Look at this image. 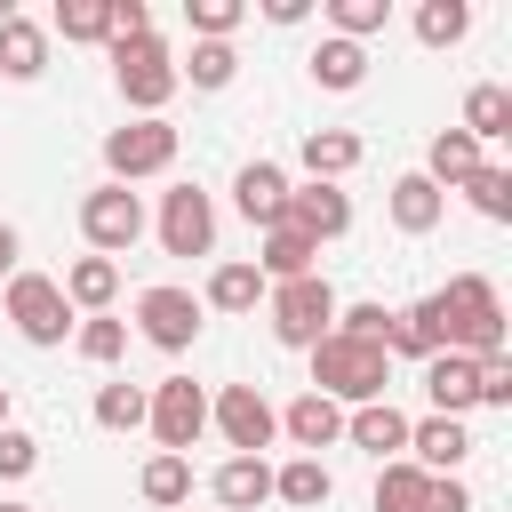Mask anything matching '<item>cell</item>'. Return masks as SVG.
Masks as SVG:
<instances>
[{"label": "cell", "instance_id": "6da1fadb", "mask_svg": "<svg viewBox=\"0 0 512 512\" xmlns=\"http://www.w3.org/2000/svg\"><path fill=\"white\" fill-rule=\"evenodd\" d=\"M312 392L336 400V408H368V400H392V352L384 344H360V336H320L312 344Z\"/></svg>", "mask_w": 512, "mask_h": 512}, {"label": "cell", "instance_id": "7a4b0ae2", "mask_svg": "<svg viewBox=\"0 0 512 512\" xmlns=\"http://www.w3.org/2000/svg\"><path fill=\"white\" fill-rule=\"evenodd\" d=\"M432 304H440V344L448 352H464V360L504 352V296H496L488 272H456L448 288H432Z\"/></svg>", "mask_w": 512, "mask_h": 512}, {"label": "cell", "instance_id": "3957f363", "mask_svg": "<svg viewBox=\"0 0 512 512\" xmlns=\"http://www.w3.org/2000/svg\"><path fill=\"white\" fill-rule=\"evenodd\" d=\"M112 80H120V96H128L136 120H168V96L184 88V80H176V56H168L160 32H144V40H112Z\"/></svg>", "mask_w": 512, "mask_h": 512}, {"label": "cell", "instance_id": "277c9868", "mask_svg": "<svg viewBox=\"0 0 512 512\" xmlns=\"http://www.w3.org/2000/svg\"><path fill=\"white\" fill-rule=\"evenodd\" d=\"M264 320H272V344H288V352H312L328 328H336V288L312 272V280H280V288H264Z\"/></svg>", "mask_w": 512, "mask_h": 512}, {"label": "cell", "instance_id": "5b68a950", "mask_svg": "<svg viewBox=\"0 0 512 512\" xmlns=\"http://www.w3.org/2000/svg\"><path fill=\"white\" fill-rule=\"evenodd\" d=\"M144 424H152L160 456H192L200 432H208V392H200L192 376H160V384L144 392Z\"/></svg>", "mask_w": 512, "mask_h": 512}, {"label": "cell", "instance_id": "8992f818", "mask_svg": "<svg viewBox=\"0 0 512 512\" xmlns=\"http://www.w3.org/2000/svg\"><path fill=\"white\" fill-rule=\"evenodd\" d=\"M176 168V128L168 120H120L104 136V184H144Z\"/></svg>", "mask_w": 512, "mask_h": 512}, {"label": "cell", "instance_id": "52a82bcc", "mask_svg": "<svg viewBox=\"0 0 512 512\" xmlns=\"http://www.w3.org/2000/svg\"><path fill=\"white\" fill-rule=\"evenodd\" d=\"M80 240H88V256H128V248L144 240V200H136L128 184L80 192Z\"/></svg>", "mask_w": 512, "mask_h": 512}, {"label": "cell", "instance_id": "ba28073f", "mask_svg": "<svg viewBox=\"0 0 512 512\" xmlns=\"http://www.w3.org/2000/svg\"><path fill=\"white\" fill-rule=\"evenodd\" d=\"M8 320H16V336L40 344V352L64 344V336L80 328V312L64 304V288H56L48 272H16V280H8Z\"/></svg>", "mask_w": 512, "mask_h": 512}, {"label": "cell", "instance_id": "9c48e42d", "mask_svg": "<svg viewBox=\"0 0 512 512\" xmlns=\"http://www.w3.org/2000/svg\"><path fill=\"white\" fill-rule=\"evenodd\" d=\"M208 424L224 432V448H232V456H264V448L280 440V408H272L256 384H224V392L208 400Z\"/></svg>", "mask_w": 512, "mask_h": 512}, {"label": "cell", "instance_id": "30bf717a", "mask_svg": "<svg viewBox=\"0 0 512 512\" xmlns=\"http://www.w3.org/2000/svg\"><path fill=\"white\" fill-rule=\"evenodd\" d=\"M200 328H208V312H200L192 288H144V296H136V336H144L152 352H192Z\"/></svg>", "mask_w": 512, "mask_h": 512}, {"label": "cell", "instance_id": "8fae6325", "mask_svg": "<svg viewBox=\"0 0 512 512\" xmlns=\"http://www.w3.org/2000/svg\"><path fill=\"white\" fill-rule=\"evenodd\" d=\"M160 248L168 256H216V200L200 184L160 192Z\"/></svg>", "mask_w": 512, "mask_h": 512}, {"label": "cell", "instance_id": "7c38bea8", "mask_svg": "<svg viewBox=\"0 0 512 512\" xmlns=\"http://www.w3.org/2000/svg\"><path fill=\"white\" fill-rule=\"evenodd\" d=\"M288 232H304L312 248L320 240H344L352 232V192L344 184H288V216H280Z\"/></svg>", "mask_w": 512, "mask_h": 512}, {"label": "cell", "instance_id": "4fadbf2b", "mask_svg": "<svg viewBox=\"0 0 512 512\" xmlns=\"http://www.w3.org/2000/svg\"><path fill=\"white\" fill-rule=\"evenodd\" d=\"M232 208H240L256 232H272V224L288 216V168H280V160H248V168L232 176Z\"/></svg>", "mask_w": 512, "mask_h": 512}, {"label": "cell", "instance_id": "5bb4252c", "mask_svg": "<svg viewBox=\"0 0 512 512\" xmlns=\"http://www.w3.org/2000/svg\"><path fill=\"white\" fill-rule=\"evenodd\" d=\"M464 456H472V432H464V416H424V424H408V464H416V472L448 480Z\"/></svg>", "mask_w": 512, "mask_h": 512}, {"label": "cell", "instance_id": "9a60e30c", "mask_svg": "<svg viewBox=\"0 0 512 512\" xmlns=\"http://www.w3.org/2000/svg\"><path fill=\"white\" fill-rule=\"evenodd\" d=\"M424 400H432V416H464V408H480V360H464V352H432V360H424Z\"/></svg>", "mask_w": 512, "mask_h": 512}, {"label": "cell", "instance_id": "2e32d148", "mask_svg": "<svg viewBox=\"0 0 512 512\" xmlns=\"http://www.w3.org/2000/svg\"><path fill=\"white\" fill-rule=\"evenodd\" d=\"M344 440H352L360 456H376V464H392V456H408V416H400L392 400H368V408H344Z\"/></svg>", "mask_w": 512, "mask_h": 512}, {"label": "cell", "instance_id": "e0dca14e", "mask_svg": "<svg viewBox=\"0 0 512 512\" xmlns=\"http://www.w3.org/2000/svg\"><path fill=\"white\" fill-rule=\"evenodd\" d=\"M280 432L296 440V456H320V448H336V440H344V408H336V400H320V392H296V400L280 408Z\"/></svg>", "mask_w": 512, "mask_h": 512}, {"label": "cell", "instance_id": "ac0fdd59", "mask_svg": "<svg viewBox=\"0 0 512 512\" xmlns=\"http://www.w3.org/2000/svg\"><path fill=\"white\" fill-rule=\"evenodd\" d=\"M208 496H216L224 512H256V504H272V456H224L216 480H208Z\"/></svg>", "mask_w": 512, "mask_h": 512}, {"label": "cell", "instance_id": "d6986e66", "mask_svg": "<svg viewBox=\"0 0 512 512\" xmlns=\"http://www.w3.org/2000/svg\"><path fill=\"white\" fill-rule=\"evenodd\" d=\"M456 128H464L480 152H488V144H504V136H512V88H504V80H472V88H464V120H456Z\"/></svg>", "mask_w": 512, "mask_h": 512}, {"label": "cell", "instance_id": "ffe728a7", "mask_svg": "<svg viewBox=\"0 0 512 512\" xmlns=\"http://www.w3.org/2000/svg\"><path fill=\"white\" fill-rule=\"evenodd\" d=\"M360 152H368V144H360L352 128H312V136L296 144L304 184H336V176H352V168H360Z\"/></svg>", "mask_w": 512, "mask_h": 512}, {"label": "cell", "instance_id": "44dd1931", "mask_svg": "<svg viewBox=\"0 0 512 512\" xmlns=\"http://www.w3.org/2000/svg\"><path fill=\"white\" fill-rule=\"evenodd\" d=\"M384 208H392V224H400L408 240H424V232H432V224L448 216V192H440V184H424V176L408 168V176H392V192H384Z\"/></svg>", "mask_w": 512, "mask_h": 512}, {"label": "cell", "instance_id": "7402d4cb", "mask_svg": "<svg viewBox=\"0 0 512 512\" xmlns=\"http://www.w3.org/2000/svg\"><path fill=\"white\" fill-rule=\"evenodd\" d=\"M56 288H64V304H72L80 320H88V312H112V296H120V264H112V256H72Z\"/></svg>", "mask_w": 512, "mask_h": 512}, {"label": "cell", "instance_id": "603a6c76", "mask_svg": "<svg viewBox=\"0 0 512 512\" xmlns=\"http://www.w3.org/2000/svg\"><path fill=\"white\" fill-rule=\"evenodd\" d=\"M384 352H400V360H416V368H424L432 352H448V344H440V304H432V296L400 304L392 328H384Z\"/></svg>", "mask_w": 512, "mask_h": 512}, {"label": "cell", "instance_id": "cb8c5ba5", "mask_svg": "<svg viewBox=\"0 0 512 512\" xmlns=\"http://www.w3.org/2000/svg\"><path fill=\"white\" fill-rule=\"evenodd\" d=\"M336 496V472L320 464V456H288V464H272V504H288V512H320Z\"/></svg>", "mask_w": 512, "mask_h": 512}, {"label": "cell", "instance_id": "d4e9b609", "mask_svg": "<svg viewBox=\"0 0 512 512\" xmlns=\"http://www.w3.org/2000/svg\"><path fill=\"white\" fill-rule=\"evenodd\" d=\"M256 272H264V288H280V280H312V272H320V248H312L304 232L272 224V232H264V248H256Z\"/></svg>", "mask_w": 512, "mask_h": 512}, {"label": "cell", "instance_id": "484cf974", "mask_svg": "<svg viewBox=\"0 0 512 512\" xmlns=\"http://www.w3.org/2000/svg\"><path fill=\"white\" fill-rule=\"evenodd\" d=\"M256 304H264V272L248 256H224L200 288V312H256Z\"/></svg>", "mask_w": 512, "mask_h": 512}, {"label": "cell", "instance_id": "4316f807", "mask_svg": "<svg viewBox=\"0 0 512 512\" xmlns=\"http://www.w3.org/2000/svg\"><path fill=\"white\" fill-rule=\"evenodd\" d=\"M480 160H488V152H480L464 128H440V136L424 144V168H416V176H424V184H440V192H456V184H464Z\"/></svg>", "mask_w": 512, "mask_h": 512}, {"label": "cell", "instance_id": "83f0119b", "mask_svg": "<svg viewBox=\"0 0 512 512\" xmlns=\"http://www.w3.org/2000/svg\"><path fill=\"white\" fill-rule=\"evenodd\" d=\"M304 72H312V80H320L328 96H352V88L368 80V48H360V40H336V32H328V40L312 48V64H304Z\"/></svg>", "mask_w": 512, "mask_h": 512}, {"label": "cell", "instance_id": "f1b7e54d", "mask_svg": "<svg viewBox=\"0 0 512 512\" xmlns=\"http://www.w3.org/2000/svg\"><path fill=\"white\" fill-rule=\"evenodd\" d=\"M48 72V32L32 16H8L0 24V80H40Z\"/></svg>", "mask_w": 512, "mask_h": 512}, {"label": "cell", "instance_id": "f546056e", "mask_svg": "<svg viewBox=\"0 0 512 512\" xmlns=\"http://www.w3.org/2000/svg\"><path fill=\"white\" fill-rule=\"evenodd\" d=\"M136 496L144 504H160V512H176V504H192V456H144V472H136Z\"/></svg>", "mask_w": 512, "mask_h": 512}, {"label": "cell", "instance_id": "4dcf8cb0", "mask_svg": "<svg viewBox=\"0 0 512 512\" xmlns=\"http://www.w3.org/2000/svg\"><path fill=\"white\" fill-rule=\"evenodd\" d=\"M176 80H192L200 96H216V88L240 80V48L232 40H192V64H176Z\"/></svg>", "mask_w": 512, "mask_h": 512}, {"label": "cell", "instance_id": "1f68e13d", "mask_svg": "<svg viewBox=\"0 0 512 512\" xmlns=\"http://www.w3.org/2000/svg\"><path fill=\"white\" fill-rule=\"evenodd\" d=\"M424 496H432V472H416L408 456L376 464V512H424Z\"/></svg>", "mask_w": 512, "mask_h": 512}, {"label": "cell", "instance_id": "d6a6232c", "mask_svg": "<svg viewBox=\"0 0 512 512\" xmlns=\"http://www.w3.org/2000/svg\"><path fill=\"white\" fill-rule=\"evenodd\" d=\"M48 32H64L72 48H104V40H112V8H104V0H56Z\"/></svg>", "mask_w": 512, "mask_h": 512}, {"label": "cell", "instance_id": "836d02e7", "mask_svg": "<svg viewBox=\"0 0 512 512\" xmlns=\"http://www.w3.org/2000/svg\"><path fill=\"white\" fill-rule=\"evenodd\" d=\"M456 192H464V200H472L488 224H512V168H504V160H480V168H472Z\"/></svg>", "mask_w": 512, "mask_h": 512}, {"label": "cell", "instance_id": "e575fe53", "mask_svg": "<svg viewBox=\"0 0 512 512\" xmlns=\"http://www.w3.org/2000/svg\"><path fill=\"white\" fill-rule=\"evenodd\" d=\"M72 352H80L88 368H112V360L128 352V320H112V312H88V320L72 328Z\"/></svg>", "mask_w": 512, "mask_h": 512}, {"label": "cell", "instance_id": "d590c367", "mask_svg": "<svg viewBox=\"0 0 512 512\" xmlns=\"http://www.w3.org/2000/svg\"><path fill=\"white\" fill-rule=\"evenodd\" d=\"M472 32V8L464 0H416V40L424 48H456Z\"/></svg>", "mask_w": 512, "mask_h": 512}, {"label": "cell", "instance_id": "8d00e7d4", "mask_svg": "<svg viewBox=\"0 0 512 512\" xmlns=\"http://www.w3.org/2000/svg\"><path fill=\"white\" fill-rule=\"evenodd\" d=\"M384 24H392V0H328V32L336 40L368 48V32H384Z\"/></svg>", "mask_w": 512, "mask_h": 512}, {"label": "cell", "instance_id": "74e56055", "mask_svg": "<svg viewBox=\"0 0 512 512\" xmlns=\"http://www.w3.org/2000/svg\"><path fill=\"white\" fill-rule=\"evenodd\" d=\"M184 16H192V40H232L248 24V0H184Z\"/></svg>", "mask_w": 512, "mask_h": 512}, {"label": "cell", "instance_id": "f35d334b", "mask_svg": "<svg viewBox=\"0 0 512 512\" xmlns=\"http://www.w3.org/2000/svg\"><path fill=\"white\" fill-rule=\"evenodd\" d=\"M96 424L104 432H136L144 424V384H104L96 392Z\"/></svg>", "mask_w": 512, "mask_h": 512}, {"label": "cell", "instance_id": "ab89813d", "mask_svg": "<svg viewBox=\"0 0 512 512\" xmlns=\"http://www.w3.org/2000/svg\"><path fill=\"white\" fill-rule=\"evenodd\" d=\"M384 328H392V304H336V336L384 344Z\"/></svg>", "mask_w": 512, "mask_h": 512}, {"label": "cell", "instance_id": "60d3db41", "mask_svg": "<svg viewBox=\"0 0 512 512\" xmlns=\"http://www.w3.org/2000/svg\"><path fill=\"white\" fill-rule=\"evenodd\" d=\"M32 464H40V440L24 424H0V480H24Z\"/></svg>", "mask_w": 512, "mask_h": 512}, {"label": "cell", "instance_id": "b9f144b4", "mask_svg": "<svg viewBox=\"0 0 512 512\" xmlns=\"http://www.w3.org/2000/svg\"><path fill=\"white\" fill-rule=\"evenodd\" d=\"M480 408H512V352L480 360Z\"/></svg>", "mask_w": 512, "mask_h": 512}, {"label": "cell", "instance_id": "7bdbcfd3", "mask_svg": "<svg viewBox=\"0 0 512 512\" xmlns=\"http://www.w3.org/2000/svg\"><path fill=\"white\" fill-rule=\"evenodd\" d=\"M104 8H112V40H144V32H152V8H144V0H104ZM112 40H104V48H112Z\"/></svg>", "mask_w": 512, "mask_h": 512}, {"label": "cell", "instance_id": "ee69618b", "mask_svg": "<svg viewBox=\"0 0 512 512\" xmlns=\"http://www.w3.org/2000/svg\"><path fill=\"white\" fill-rule=\"evenodd\" d=\"M424 512H472V488L448 472V480H432V496H424Z\"/></svg>", "mask_w": 512, "mask_h": 512}, {"label": "cell", "instance_id": "f6af8a7d", "mask_svg": "<svg viewBox=\"0 0 512 512\" xmlns=\"http://www.w3.org/2000/svg\"><path fill=\"white\" fill-rule=\"evenodd\" d=\"M16 256H24V240H16V224H8V216H0V280H16V272H24V264H16Z\"/></svg>", "mask_w": 512, "mask_h": 512}, {"label": "cell", "instance_id": "bcb514c9", "mask_svg": "<svg viewBox=\"0 0 512 512\" xmlns=\"http://www.w3.org/2000/svg\"><path fill=\"white\" fill-rule=\"evenodd\" d=\"M264 16H272V24H304V16H312V0H264Z\"/></svg>", "mask_w": 512, "mask_h": 512}, {"label": "cell", "instance_id": "7dc6e473", "mask_svg": "<svg viewBox=\"0 0 512 512\" xmlns=\"http://www.w3.org/2000/svg\"><path fill=\"white\" fill-rule=\"evenodd\" d=\"M0 512H32V504H24V496H0Z\"/></svg>", "mask_w": 512, "mask_h": 512}, {"label": "cell", "instance_id": "c3c4849f", "mask_svg": "<svg viewBox=\"0 0 512 512\" xmlns=\"http://www.w3.org/2000/svg\"><path fill=\"white\" fill-rule=\"evenodd\" d=\"M0 424H8V384H0Z\"/></svg>", "mask_w": 512, "mask_h": 512}]
</instances>
